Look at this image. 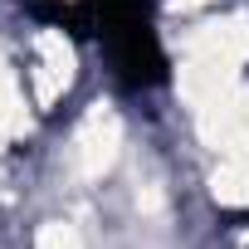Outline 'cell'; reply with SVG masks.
<instances>
[{"instance_id": "cell-1", "label": "cell", "mask_w": 249, "mask_h": 249, "mask_svg": "<svg viewBox=\"0 0 249 249\" xmlns=\"http://www.w3.org/2000/svg\"><path fill=\"white\" fill-rule=\"evenodd\" d=\"M117 142H122V127H117V117L107 112V103H93V112L78 122V132H73V171L98 181L112 171L117 161Z\"/></svg>"}, {"instance_id": "cell-2", "label": "cell", "mask_w": 249, "mask_h": 249, "mask_svg": "<svg viewBox=\"0 0 249 249\" xmlns=\"http://www.w3.org/2000/svg\"><path fill=\"white\" fill-rule=\"evenodd\" d=\"M35 49H39V59H35V93H39V103H54L69 88V78H73V49L59 35H39Z\"/></svg>"}, {"instance_id": "cell-3", "label": "cell", "mask_w": 249, "mask_h": 249, "mask_svg": "<svg viewBox=\"0 0 249 249\" xmlns=\"http://www.w3.org/2000/svg\"><path fill=\"white\" fill-rule=\"evenodd\" d=\"M220 205H249V157H220V171L210 176Z\"/></svg>"}, {"instance_id": "cell-4", "label": "cell", "mask_w": 249, "mask_h": 249, "mask_svg": "<svg viewBox=\"0 0 249 249\" xmlns=\"http://www.w3.org/2000/svg\"><path fill=\"white\" fill-rule=\"evenodd\" d=\"M35 249H83V239H78V230H73V225H64V220H49V225H39V234H35Z\"/></svg>"}, {"instance_id": "cell-5", "label": "cell", "mask_w": 249, "mask_h": 249, "mask_svg": "<svg viewBox=\"0 0 249 249\" xmlns=\"http://www.w3.org/2000/svg\"><path fill=\"white\" fill-rule=\"evenodd\" d=\"M181 5H205V0H181Z\"/></svg>"}]
</instances>
